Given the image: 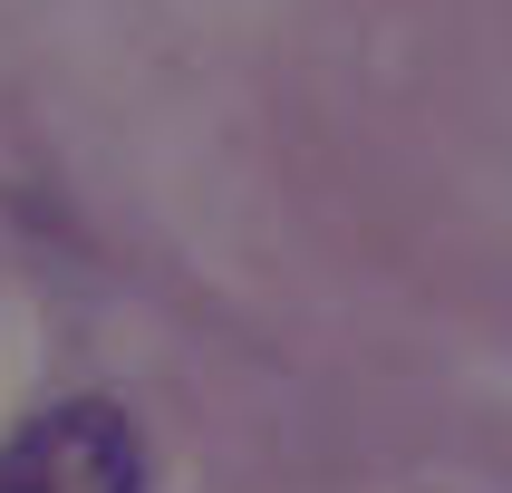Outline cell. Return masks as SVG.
I'll list each match as a JSON object with an SVG mask.
<instances>
[{"label": "cell", "instance_id": "1", "mask_svg": "<svg viewBox=\"0 0 512 493\" xmlns=\"http://www.w3.org/2000/svg\"><path fill=\"white\" fill-rule=\"evenodd\" d=\"M0 493H145V445L107 397H68L0 445Z\"/></svg>", "mask_w": 512, "mask_h": 493}]
</instances>
